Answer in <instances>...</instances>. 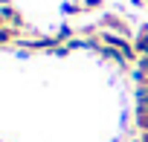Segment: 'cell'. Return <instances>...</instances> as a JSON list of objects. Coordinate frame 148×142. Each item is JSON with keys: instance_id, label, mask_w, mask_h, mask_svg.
I'll return each instance as SVG.
<instances>
[{"instance_id": "obj_4", "label": "cell", "mask_w": 148, "mask_h": 142, "mask_svg": "<svg viewBox=\"0 0 148 142\" xmlns=\"http://www.w3.org/2000/svg\"><path fill=\"white\" fill-rule=\"evenodd\" d=\"M134 79H136V84L148 79V55H142V58L136 61V70H134Z\"/></svg>"}, {"instance_id": "obj_2", "label": "cell", "mask_w": 148, "mask_h": 142, "mask_svg": "<svg viewBox=\"0 0 148 142\" xmlns=\"http://www.w3.org/2000/svg\"><path fill=\"white\" fill-rule=\"evenodd\" d=\"M0 23L15 26V29H26V20H23L21 12H15V6H3V9H0Z\"/></svg>"}, {"instance_id": "obj_6", "label": "cell", "mask_w": 148, "mask_h": 142, "mask_svg": "<svg viewBox=\"0 0 148 142\" xmlns=\"http://www.w3.org/2000/svg\"><path fill=\"white\" fill-rule=\"evenodd\" d=\"M131 6H139L142 9V6H148V0H131Z\"/></svg>"}, {"instance_id": "obj_5", "label": "cell", "mask_w": 148, "mask_h": 142, "mask_svg": "<svg viewBox=\"0 0 148 142\" xmlns=\"http://www.w3.org/2000/svg\"><path fill=\"white\" fill-rule=\"evenodd\" d=\"M82 3H84V12H93V9L105 6V0H82Z\"/></svg>"}, {"instance_id": "obj_1", "label": "cell", "mask_w": 148, "mask_h": 142, "mask_svg": "<svg viewBox=\"0 0 148 142\" xmlns=\"http://www.w3.org/2000/svg\"><path fill=\"white\" fill-rule=\"evenodd\" d=\"M99 29H102V32H116V35H125V38H131V35H134V29H131L128 18H125V15H119V12H105V15H102V20H99Z\"/></svg>"}, {"instance_id": "obj_3", "label": "cell", "mask_w": 148, "mask_h": 142, "mask_svg": "<svg viewBox=\"0 0 148 142\" xmlns=\"http://www.w3.org/2000/svg\"><path fill=\"white\" fill-rule=\"evenodd\" d=\"M61 12H64L67 18H76V15L84 12V3H82V0H64V3H61Z\"/></svg>"}, {"instance_id": "obj_7", "label": "cell", "mask_w": 148, "mask_h": 142, "mask_svg": "<svg viewBox=\"0 0 148 142\" xmlns=\"http://www.w3.org/2000/svg\"><path fill=\"white\" fill-rule=\"evenodd\" d=\"M136 142H139V139H136Z\"/></svg>"}]
</instances>
